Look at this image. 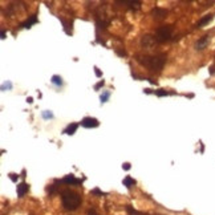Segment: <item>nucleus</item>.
<instances>
[{
  "mask_svg": "<svg viewBox=\"0 0 215 215\" xmlns=\"http://www.w3.org/2000/svg\"><path fill=\"white\" fill-rule=\"evenodd\" d=\"M135 60L141 65L149 68L150 71H161L166 62L165 55H156V56H143V55H137Z\"/></svg>",
  "mask_w": 215,
  "mask_h": 215,
  "instance_id": "1",
  "label": "nucleus"
},
{
  "mask_svg": "<svg viewBox=\"0 0 215 215\" xmlns=\"http://www.w3.org/2000/svg\"><path fill=\"white\" fill-rule=\"evenodd\" d=\"M61 202H62V207L65 210L75 211L78 206H80V203H81V198L75 191L64 190L61 193Z\"/></svg>",
  "mask_w": 215,
  "mask_h": 215,
  "instance_id": "2",
  "label": "nucleus"
},
{
  "mask_svg": "<svg viewBox=\"0 0 215 215\" xmlns=\"http://www.w3.org/2000/svg\"><path fill=\"white\" fill-rule=\"evenodd\" d=\"M173 35V25H161L158 29H157V35H156V40L157 43H165L171 39Z\"/></svg>",
  "mask_w": 215,
  "mask_h": 215,
  "instance_id": "3",
  "label": "nucleus"
},
{
  "mask_svg": "<svg viewBox=\"0 0 215 215\" xmlns=\"http://www.w3.org/2000/svg\"><path fill=\"white\" fill-rule=\"evenodd\" d=\"M157 40L156 37L153 36H150V35H143L142 37H141V45L143 48H146V49H150V48H153L156 45Z\"/></svg>",
  "mask_w": 215,
  "mask_h": 215,
  "instance_id": "4",
  "label": "nucleus"
},
{
  "mask_svg": "<svg viewBox=\"0 0 215 215\" xmlns=\"http://www.w3.org/2000/svg\"><path fill=\"white\" fill-rule=\"evenodd\" d=\"M98 125H100L98 120L93 118V117H85V118L81 120V126H82V128L92 129V128H97Z\"/></svg>",
  "mask_w": 215,
  "mask_h": 215,
  "instance_id": "5",
  "label": "nucleus"
},
{
  "mask_svg": "<svg viewBox=\"0 0 215 215\" xmlns=\"http://www.w3.org/2000/svg\"><path fill=\"white\" fill-rule=\"evenodd\" d=\"M209 41H210V36H209V35H205V36H202L199 40L196 41L195 45H194V48H195L196 50H203L206 47H207Z\"/></svg>",
  "mask_w": 215,
  "mask_h": 215,
  "instance_id": "6",
  "label": "nucleus"
},
{
  "mask_svg": "<svg viewBox=\"0 0 215 215\" xmlns=\"http://www.w3.org/2000/svg\"><path fill=\"white\" fill-rule=\"evenodd\" d=\"M151 16H153L156 20H161V19H165L166 15H167V11L163 10V8H159V7H156L151 10Z\"/></svg>",
  "mask_w": 215,
  "mask_h": 215,
  "instance_id": "7",
  "label": "nucleus"
},
{
  "mask_svg": "<svg viewBox=\"0 0 215 215\" xmlns=\"http://www.w3.org/2000/svg\"><path fill=\"white\" fill-rule=\"evenodd\" d=\"M212 17H214V15H211V13H209V15L203 16L202 19L198 21V24H196V28H202V27H205L206 24H209V23L212 20Z\"/></svg>",
  "mask_w": 215,
  "mask_h": 215,
  "instance_id": "8",
  "label": "nucleus"
},
{
  "mask_svg": "<svg viewBox=\"0 0 215 215\" xmlns=\"http://www.w3.org/2000/svg\"><path fill=\"white\" fill-rule=\"evenodd\" d=\"M62 182H64V183H68V185H80L81 183V179H77V178H75L73 174H69L62 179Z\"/></svg>",
  "mask_w": 215,
  "mask_h": 215,
  "instance_id": "9",
  "label": "nucleus"
},
{
  "mask_svg": "<svg viewBox=\"0 0 215 215\" xmlns=\"http://www.w3.org/2000/svg\"><path fill=\"white\" fill-rule=\"evenodd\" d=\"M27 191H28V185L27 183L21 182V183L17 185V195H19V198H23L27 194Z\"/></svg>",
  "mask_w": 215,
  "mask_h": 215,
  "instance_id": "10",
  "label": "nucleus"
},
{
  "mask_svg": "<svg viewBox=\"0 0 215 215\" xmlns=\"http://www.w3.org/2000/svg\"><path fill=\"white\" fill-rule=\"evenodd\" d=\"M36 23H37V16L36 15H32V16H29V19L27 20V21L25 23H23V28H31L32 25L33 24H36Z\"/></svg>",
  "mask_w": 215,
  "mask_h": 215,
  "instance_id": "11",
  "label": "nucleus"
},
{
  "mask_svg": "<svg viewBox=\"0 0 215 215\" xmlns=\"http://www.w3.org/2000/svg\"><path fill=\"white\" fill-rule=\"evenodd\" d=\"M78 128V125L77 124H69L68 126L65 128V130H64V133L68 134V135H72V134H75L76 130H77Z\"/></svg>",
  "mask_w": 215,
  "mask_h": 215,
  "instance_id": "12",
  "label": "nucleus"
},
{
  "mask_svg": "<svg viewBox=\"0 0 215 215\" xmlns=\"http://www.w3.org/2000/svg\"><path fill=\"white\" fill-rule=\"evenodd\" d=\"M122 183H124V186H126V187H131V186H134L135 185V179H133L131 177H125V179L122 181Z\"/></svg>",
  "mask_w": 215,
  "mask_h": 215,
  "instance_id": "13",
  "label": "nucleus"
},
{
  "mask_svg": "<svg viewBox=\"0 0 215 215\" xmlns=\"http://www.w3.org/2000/svg\"><path fill=\"white\" fill-rule=\"evenodd\" d=\"M50 82H52L53 85H56V86H61V85H62V78L60 77V76L55 75V76H52V78H50Z\"/></svg>",
  "mask_w": 215,
  "mask_h": 215,
  "instance_id": "14",
  "label": "nucleus"
},
{
  "mask_svg": "<svg viewBox=\"0 0 215 215\" xmlns=\"http://www.w3.org/2000/svg\"><path fill=\"white\" fill-rule=\"evenodd\" d=\"M109 97H110V92L109 91H105L100 96V100H101V104H105L106 101L109 100Z\"/></svg>",
  "mask_w": 215,
  "mask_h": 215,
  "instance_id": "15",
  "label": "nucleus"
},
{
  "mask_svg": "<svg viewBox=\"0 0 215 215\" xmlns=\"http://www.w3.org/2000/svg\"><path fill=\"white\" fill-rule=\"evenodd\" d=\"M41 115H43L44 120H50L53 118V113L50 112V110H44L43 113H41Z\"/></svg>",
  "mask_w": 215,
  "mask_h": 215,
  "instance_id": "16",
  "label": "nucleus"
},
{
  "mask_svg": "<svg viewBox=\"0 0 215 215\" xmlns=\"http://www.w3.org/2000/svg\"><path fill=\"white\" fill-rule=\"evenodd\" d=\"M154 93H156L158 97H165V96H169V94H173V93H169V92L165 91V89H158V91H156Z\"/></svg>",
  "mask_w": 215,
  "mask_h": 215,
  "instance_id": "17",
  "label": "nucleus"
},
{
  "mask_svg": "<svg viewBox=\"0 0 215 215\" xmlns=\"http://www.w3.org/2000/svg\"><path fill=\"white\" fill-rule=\"evenodd\" d=\"M126 211H128L130 215H142L141 212H138V211H135V210H133L130 206H126Z\"/></svg>",
  "mask_w": 215,
  "mask_h": 215,
  "instance_id": "18",
  "label": "nucleus"
},
{
  "mask_svg": "<svg viewBox=\"0 0 215 215\" xmlns=\"http://www.w3.org/2000/svg\"><path fill=\"white\" fill-rule=\"evenodd\" d=\"M104 84H105V81H104V80H101V81L98 82V84L94 85V89H96V91H98L100 88H102V86H104Z\"/></svg>",
  "mask_w": 215,
  "mask_h": 215,
  "instance_id": "19",
  "label": "nucleus"
},
{
  "mask_svg": "<svg viewBox=\"0 0 215 215\" xmlns=\"http://www.w3.org/2000/svg\"><path fill=\"white\" fill-rule=\"evenodd\" d=\"M94 73H96L97 77H102V73H101V71L97 68V66H94Z\"/></svg>",
  "mask_w": 215,
  "mask_h": 215,
  "instance_id": "20",
  "label": "nucleus"
},
{
  "mask_svg": "<svg viewBox=\"0 0 215 215\" xmlns=\"http://www.w3.org/2000/svg\"><path fill=\"white\" fill-rule=\"evenodd\" d=\"M6 88H7V89H11V88H12V84H11V82H7V84H4L3 86H1V91H6Z\"/></svg>",
  "mask_w": 215,
  "mask_h": 215,
  "instance_id": "21",
  "label": "nucleus"
},
{
  "mask_svg": "<svg viewBox=\"0 0 215 215\" xmlns=\"http://www.w3.org/2000/svg\"><path fill=\"white\" fill-rule=\"evenodd\" d=\"M92 194H98V195H104V193L100 190V189H94V190H92Z\"/></svg>",
  "mask_w": 215,
  "mask_h": 215,
  "instance_id": "22",
  "label": "nucleus"
},
{
  "mask_svg": "<svg viewBox=\"0 0 215 215\" xmlns=\"http://www.w3.org/2000/svg\"><path fill=\"white\" fill-rule=\"evenodd\" d=\"M115 53L120 55V56H126V52H125V50H121V49H115Z\"/></svg>",
  "mask_w": 215,
  "mask_h": 215,
  "instance_id": "23",
  "label": "nucleus"
},
{
  "mask_svg": "<svg viewBox=\"0 0 215 215\" xmlns=\"http://www.w3.org/2000/svg\"><path fill=\"white\" fill-rule=\"evenodd\" d=\"M122 169H124V170H130V163H129V162H125L124 165H122Z\"/></svg>",
  "mask_w": 215,
  "mask_h": 215,
  "instance_id": "24",
  "label": "nucleus"
},
{
  "mask_svg": "<svg viewBox=\"0 0 215 215\" xmlns=\"http://www.w3.org/2000/svg\"><path fill=\"white\" fill-rule=\"evenodd\" d=\"M209 72H210V75H214V73H215V64H214V65H211V66H210Z\"/></svg>",
  "mask_w": 215,
  "mask_h": 215,
  "instance_id": "25",
  "label": "nucleus"
},
{
  "mask_svg": "<svg viewBox=\"0 0 215 215\" xmlns=\"http://www.w3.org/2000/svg\"><path fill=\"white\" fill-rule=\"evenodd\" d=\"M10 178H11V181H13V182L17 181V177H16V174H10Z\"/></svg>",
  "mask_w": 215,
  "mask_h": 215,
  "instance_id": "26",
  "label": "nucleus"
},
{
  "mask_svg": "<svg viewBox=\"0 0 215 215\" xmlns=\"http://www.w3.org/2000/svg\"><path fill=\"white\" fill-rule=\"evenodd\" d=\"M88 215H98V214H97V212L96 211H94V210H88Z\"/></svg>",
  "mask_w": 215,
  "mask_h": 215,
  "instance_id": "27",
  "label": "nucleus"
},
{
  "mask_svg": "<svg viewBox=\"0 0 215 215\" xmlns=\"http://www.w3.org/2000/svg\"><path fill=\"white\" fill-rule=\"evenodd\" d=\"M27 101H28V104H32V102H33V98H32V97H28Z\"/></svg>",
  "mask_w": 215,
  "mask_h": 215,
  "instance_id": "28",
  "label": "nucleus"
},
{
  "mask_svg": "<svg viewBox=\"0 0 215 215\" xmlns=\"http://www.w3.org/2000/svg\"><path fill=\"white\" fill-rule=\"evenodd\" d=\"M1 39H3V40H4V39H6V32H1Z\"/></svg>",
  "mask_w": 215,
  "mask_h": 215,
  "instance_id": "29",
  "label": "nucleus"
},
{
  "mask_svg": "<svg viewBox=\"0 0 215 215\" xmlns=\"http://www.w3.org/2000/svg\"><path fill=\"white\" fill-rule=\"evenodd\" d=\"M143 92H145V93H151V91H150V89H145Z\"/></svg>",
  "mask_w": 215,
  "mask_h": 215,
  "instance_id": "30",
  "label": "nucleus"
}]
</instances>
